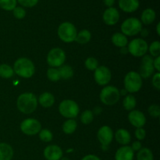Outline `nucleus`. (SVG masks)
Listing matches in <instances>:
<instances>
[{
    "label": "nucleus",
    "instance_id": "1",
    "mask_svg": "<svg viewBox=\"0 0 160 160\" xmlns=\"http://www.w3.org/2000/svg\"><path fill=\"white\" fill-rule=\"evenodd\" d=\"M17 106L19 110L24 114L32 113L38 106V99L35 95L31 92L23 93L18 97Z\"/></svg>",
    "mask_w": 160,
    "mask_h": 160
},
{
    "label": "nucleus",
    "instance_id": "2",
    "mask_svg": "<svg viewBox=\"0 0 160 160\" xmlns=\"http://www.w3.org/2000/svg\"><path fill=\"white\" fill-rule=\"evenodd\" d=\"M12 69L14 73L23 78H31L35 72L34 63L28 58H20L16 60Z\"/></svg>",
    "mask_w": 160,
    "mask_h": 160
},
{
    "label": "nucleus",
    "instance_id": "3",
    "mask_svg": "<svg viewBox=\"0 0 160 160\" xmlns=\"http://www.w3.org/2000/svg\"><path fill=\"white\" fill-rule=\"evenodd\" d=\"M58 36L64 42L70 43L75 41L78 34L77 28L70 22H63L58 28Z\"/></svg>",
    "mask_w": 160,
    "mask_h": 160
},
{
    "label": "nucleus",
    "instance_id": "4",
    "mask_svg": "<svg viewBox=\"0 0 160 160\" xmlns=\"http://www.w3.org/2000/svg\"><path fill=\"white\" fill-rule=\"evenodd\" d=\"M120 91L114 86L104 87L100 93V100L106 106H113L120 100Z\"/></svg>",
    "mask_w": 160,
    "mask_h": 160
},
{
    "label": "nucleus",
    "instance_id": "5",
    "mask_svg": "<svg viewBox=\"0 0 160 160\" xmlns=\"http://www.w3.org/2000/svg\"><path fill=\"white\" fill-rule=\"evenodd\" d=\"M122 34L125 36H134L142 30V23L139 19L130 17L126 19L120 27Z\"/></svg>",
    "mask_w": 160,
    "mask_h": 160
},
{
    "label": "nucleus",
    "instance_id": "6",
    "mask_svg": "<svg viewBox=\"0 0 160 160\" xmlns=\"http://www.w3.org/2000/svg\"><path fill=\"white\" fill-rule=\"evenodd\" d=\"M142 86V80L138 73L131 71L124 78L125 90L130 93L138 92Z\"/></svg>",
    "mask_w": 160,
    "mask_h": 160
},
{
    "label": "nucleus",
    "instance_id": "7",
    "mask_svg": "<svg viewBox=\"0 0 160 160\" xmlns=\"http://www.w3.org/2000/svg\"><path fill=\"white\" fill-rule=\"evenodd\" d=\"M79 106L74 101L66 99L61 102L59 106V112L62 117L68 119H73L79 113Z\"/></svg>",
    "mask_w": 160,
    "mask_h": 160
},
{
    "label": "nucleus",
    "instance_id": "8",
    "mask_svg": "<svg viewBox=\"0 0 160 160\" xmlns=\"http://www.w3.org/2000/svg\"><path fill=\"white\" fill-rule=\"evenodd\" d=\"M148 50V43L142 38L133 39L128 44V51L135 57H142Z\"/></svg>",
    "mask_w": 160,
    "mask_h": 160
},
{
    "label": "nucleus",
    "instance_id": "9",
    "mask_svg": "<svg viewBox=\"0 0 160 160\" xmlns=\"http://www.w3.org/2000/svg\"><path fill=\"white\" fill-rule=\"evenodd\" d=\"M66 60V54L60 48H52L47 56V62L52 67H59L63 65Z\"/></svg>",
    "mask_w": 160,
    "mask_h": 160
},
{
    "label": "nucleus",
    "instance_id": "10",
    "mask_svg": "<svg viewBox=\"0 0 160 160\" xmlns=\"http://www.w3.org/2000/svg\"><path fill=\"white\" fill-rule=\"evenodd\" d=\"M20 130L27 135H35L42 130V124L38 120L28 118L20 123Z\"/></svg>",
    "mask_w": 160,
    "mask_h": 160
},
{
    "label": "nucleus",
    "instance_id": "11",
    "mask_svg": "<svg viewBox=\"0 0 160 160\" xmlns=\"http://www.w3.org/2000/svg\"><path fill=\"white\" fill-rule=\"evenodd\" d=\"M153 61H154V59L149 55H145L144 56H142L140 73H139L141 78H150L154 73L155 69L153 67Z\"/></svg>",
    "mask_w": 160,
    "mask_h": 160
},
{
    "label": "nucleus",
    "instance_id": "12",
    "mask_svg": "<svg viewBox=\"0 0 160 160\" xmlns=\"http://www.w3.org/2000/svg\"><path fill=\"white\" fill-rule=\"evenodd\" d=\"M94 78H95V82L99 85H106L109 84L110 81L112 74L109 68L104 66L98 67L96 70H95L94 73Z\"/></svg>",
    "mask_w": 160,
    "mask_h": 160
},
{
    "label": "nucleus",
    "instance_id": "13",
    "mask_svg": "<svg viewBox=\"0 0 160 160\" xmlns=\"http://www.w3.org/2000/svg\"><path fill=\"white\" fill-rule=\"evenodd\" d=\"M97 137L102 147L108 146L113 138V132L109 127L103 126L98 130Z\"/></svg>",
    "mask_w": 160,
    "mask_h": 160
},
{
    "label": "nucleus",
    "instance_id": "14",
    "mask_svg": "<svg viewBox=\"0 0 160 160\" xmlns=\"http://www.w3.org/2000/svg\"><path fill=\"white\" fill-rule=\"evenodd\" d=\"M102 20L104 23L109 26L115 25L120 20V12L118 9L115 7L107 8L103 12Z\"/></svg>",
    "mask_w": 160,
    "mask_h": 160
},
{
    "label": "nucleus",
    "instance_id": "15",
    "mask_svg": "<svg viewBox=\"0 0 160 160\" xmlns=\"http://www.w3.org/2000/svg\"><path fill=\"white\" fill-rule=\"evenodd\" d=\"M128 120L131 124L137 128H143L146 123V118L143 112L139 110H132L128 115Z\"/></svg>",
    "mask_w": 160,
    "mask_h": 160
},
{
    "label": "nucleus",
    "instance_id": "16",
    "mask_svg": "<svg viewBox=\"0 0 160 160\" xmlns=\"http://www.w3.org/2000/svg\"><path fill=\"white\" fill-rule=\"evenodd\" d=\"M44 156L47 160H60L62 157V151L58 145H48L44 150Z\"/></svg>",
    "mask_w": 160,
    "mask_h": 160
},
{
    "label": "nucleus",
    "instance_id": "17",
    "mask_svg": "<svg viewBox=\"0 0 160 160\" xmlns=\"http://www.w3.org/2000/svg\"><path fill=\"white\" fill-rule=\"evenodd\" d=\"M118 6L123 12L131 13L138 10L140 2L139 0H118Z\"/></svg>",
    "mask_w": 160,
    "mask_h": 160
},
{
    "label": "nucleus",
    "instance_id": "18",
    "mask_svg": "<svg viewBox=\"0 0 160 160\" xmlns=\"http://www.w3.org/2000/svg\"><path fill=\"white\" fill-rule=\"evenodd\" d=\"M134 156V152L131 146L124 145L117 151L115 155V160H133Z\"/></svg>",
    "mask_w": 160,
    "mask_h": 160
},
{
    "label": "nucleus",
    "instance_id": "19",
    "mask_svg": "<svg viewBox=\"0 0 160 160\" xmlns=\"http://www.w3.org/2000/svg\"><path fill=\"white\" fill-rule=\"evenodd\" d=\"M156 17V11L152 8L144 9L141 15V22L145 25H150L155 21Z\"/></svg>",
    "mask_w": 160,
    "mask_h": 160
},
{
    "label": "nucleus",
    "instance_id": "20",
    "mask_svg": "<svg viewBox=\"0 0 160 160\" xmlns=\"http://www.w3.org/2000/svg\"><path fill=\"white\" fill-rule=\"evenodd\" d=\"M115 138L119 144L123 145H128L131 140L129 131L123 128L117 130L115 134Z\"/></svg>",
    "mask_w": 160,
    "mask_h": 160
},
{
    "label": "nucleus",
    "instance_id": "21",
    "mask_svg": "<svg viewBox=\"0 0 160 160\" xmlns=\"http://www.w3.org/2000/svg\"><path fill=\"white\" fill-rule=\"evenodd\" d=\"M13 157V149L7 143H0V160H12Z\"/></svg>",
    "mask_w": 160,
    "mask_h": 160
},
{
    "label": "nucleus",
    "instance_id": "22",
    "mask_svg": "<svg viewBox=\"0 0 160 160\" xmlns=\"http://www.w3.org/2000/svg\"><path fill=\"white\" fill-rule=\"evenodd\" d=\"M39 104L45 108H49L53 106L55 102L54 95L49 92H44L39 96Z\"/></svg>",
    "mask_w": 160,
    "mask_h": 160
},
{
    "label": "nucleus",
    "instance_id": "23",
    "mask_svg": "<svg viewBox=\"0 0 160 160\" xmlns=\"http://www.w3.org/2000/svg\"><path fill=\"white\" fill-rule=\"evenodd\" d=\"M112 42L117 47L124 48L126 45H128V40L127 36H125L122 33H115L112 36Z\"/></svg>",
    "mask_w": 160,
    "mask_h": 160
},
{
    "label": "nucleus",
    "instance_id": "24",
    "mask_svg": "<svg viewBox=\"0 0 160 160\" xmlns=\"http://www.w3.org/2000/svg\"><path fill=\"white\" fill-rule=\"evenodd\" d=\"M91 38H92V34L90 31L88 30H82L79 33H78L75 42L81 45H84V44L88 43Z\"/></svg>",
    "mask_w": 160,
    "mask_h": 160
},
{
    "label": "nucleus",
    "instance_id": "25",
    "mask_svg": "<svg viewBox=\"0 0 160 160\" xmlns=\"http://www.w3.org/2000/svg\"><path fill=\"white\" fill-rule=\"evenodd\" d=\"M78 123L74 119H68L62 124V131L65 134H71L76 131Z\"/></svg>",
    "mask_w": 160,
    "mask_h": 160
},
{
    "label": "nucleus",
    "instance_id": "26",
    "mask_svg": "<svg viewBox=\"0 0 160 160\" xmlns=\"http://www.w3.org/2000/svg\"><path fill=\"white\" fill-rule=\"evenodd\" d=\"M60 75V78L68 80L71 78L73 75V70L70 66L69 65H62L58 69Z\"/></svg>",
    "mask_w": 160,
    "mask_h": 160
},
{
    "label": "nucleus",
    "instance_id": "27",
    "mask_svg": "<svg viewBox=\"0 0 160 160\" xmlns=\"http://www.w3.org/2000/svg\"><path fill=\"white\" fill-rule=\"evenodd\" d=\"M135 97L132 95H128L123 98V106L124 109L128 111H132L136 106Z\"/></svg>",
    "mask_w": 160,
    "mask_h": 160
},
{
    "label": "nucleus",
    "instance_id": "28",
    "mask_svg": "<svg viewBox=\"0 0 160 160\" xmlns=\"http://www.w3.org/2000/svg\"><path fill=\"white\" fill-rule=\"evenodd\" d=\"M152 152L148 148H142L137 154V160H153Z\"/></svg>",
    "mask_w": 160,
    "mask_h": 160
},
{
    "label": "nucleus",
    "instance_id": "29",
    "mask_svg": "<svg viewBox=\"0 0 160 160\" xmlns=\"http://www.w3.org/2000/svg\"><path fill=\"white\" fill-rule=\"evenodd\" d=\"M13 69L8 64H1L0 65V77L2 78H10L13 76Z\"/></svg>",
    "mask_w": 160,
    "mask_h": 160
},
{
    "label": "nucleus",
    "instance_id": "30",
    "mask_svg": "<svg viewBox=\"0 0 160 160\" xmlns=\"http://www.w3.org/2000/svg\"><path fill=\"white\" fill-rule=\"evenodd\" d=\"M17 0H0V8L6 11H12L17 7Z\"/></svg>",
    "mask_w": 160,
    "mask_h": 160
},
{
    "label": "nucleus",
    "instance_id": "31",
    "mask_svg": "<svg viewBox=\"0 0 160 160\" xmlns=\"http://www.w3.org/2000/svg\"><path fill=\"white\" fill-rule=\"evenodd\" d=\"M47 77H48V78L51 81L56 82V81H58L60 79V75H59V70L56 68H54V67L49 68L47 70Z\"/></svg>",
    "mask_w": 160,
    "mask_h": 160
},
{
    "label": "nucleus",
    "instance_id": "32",
    "mask_svg": "<svg viewBox=\"0 0 160 160\" xmlns=\"http://www.w3.org/2000/svg\"><path fill=\"white\" fill-rule=\"evenodd\" d=\"M148 50L152 57H157L160 55V43L159 41L153 42L148 47Z\"/></svg>",
    "mask_w": 160,
    "mask_h": 160
},
{
    "label": "nucleus",
    "instance_id": "33",
    "mask_svg": "<svg viewBox=\"0 0 160 160\" xmlns=\"http://www.w3.org/2000/svg\"><path fill=\"white\" fill-rule=\"evenodd\" d=\"M93 120V112L91 110H85L81 113V121L84 124L88 125L91 123Z\"/></svg>",
    "mask_w": 160,
    "mask_h": 160
},
{
    "label": "nucleus",
    "instance_id": "34",
    "mask_svg": "<svg viewBox=\"0 0 160 160\" xmlns=\"http://www.w3.org/2000/svg\"><path fill=\"white\" fill-rule=\"evenodd\" d=\"M39 138L44 142H49L52 140V133L48 129H42L39 132Z\"/></svg>",
    "mask_w": 160,
    "mask_h": 160
},
{
    "label": "nucleus",
    "instance_id": "35",
    "mask_svg": "<svg viewBox=\"0 0 160 160\" xmlns=\"http://www.w3.org/2000/svg\"><path fill=\"white\" fill-rule=\"evenodd\" d=\"M85 67L89 70H95L98 67V62L95 58L89 57L84 62Z\"/></svg>",
    "mask_w": 160,
    "mask_h": 160
},
{
    "label": "nucleus",
    "instance_id": "36",
    "mask_svg": "<svg viewBox=\"0 0 160 160\" xmlns=\"http://www.w3.org/2000/svg\"><path fill=\"white\" fill-rule=\"evenodd\" d=\"M12 13H13L14 17L18 19V20H22L26 17V10L22 6H17L12 10Z\"/></svg>",
    "mask_w": 160,
    "mask_h": 160
},
{
    "label": "nucleus",
    "instance_id": "37",
    "mask_svg": "<svg viewBox=\"0 0 160 160\" xmlns=\"http://www.w3.org/2000/svg\"><path fill=\"white\" fill-rule=\"evenodd\" d=\"M148 113L153 118H158L160 116V107L156 104L151 105L148 109Z\"/></svg>",
    "mask_w": 160,
    "mask_h": 160
},
{
    "label": "nucleus",
    "instance_id": "38",
    "mask_svg": "<svg viewBox=\"0 0 160 160\" xmlns=\"http://www.w3.org/2000/svg\"><path fill=\"white\" fill-rule=\"evenodd\" d=\"M17 3L20 5L22 7L32 8L38 3L39 0H17Z\"/></svg>",
    "mask_w": 160,
    "mask_h": 160
},
{
    "label": "nucleus",
    "instance_id": "39",
    "mask_svg": "<svg viewBox=\"0 0 160 160\" xmlns=\"http://www.w3.org/2000/svg\"><path fill=\"white\" fill-rule=\"evenodd\" d=\"M134 134H135V137L137 138V139H138L139 141L143 140V139H145V136H146V131L142 128H137Z\"/></svg>",
    "mask_w": 160,
    "mask_h": 160
},
{
    "label": "nucleus",
    "instance_id": "40",
    "mask_svg": "<svg viewBox=\"0 0 160 160\" xmlns=\"http://www.w3.org/2000/svg\"><path fill=\"white\" fill-rule=\"evenodd\" d=\"M152 84L154 86L155 88L157 90L160 89V73L157 72V73H154V76L152 78Z\"/></svg>",
    "mask_w": 160,
    "mask_h": 160
},
{
    "label": "nucleus",
    "instance_id": "41",
    "mask_svg": "<svg viewBox=\"0 0 160 160\" xmlns=\"http://www.w3.org/2000/svg\"><path fill=\"white\" fill-rule=\"evenodd\" d=\"M131 148H132V150L134 152H138L141 148H142V143H141L139 141H137V142H133L132 145L131 146Z\"/></svg>",
    "mask_w": 160,
    "mask_h": 160
},
{
    "label": "nucleus",
    "instance_id": "42",
    "mask_svg": "<svg viewBox=\"0 0 160 160\" xmlns=\"http://www.w3.org/2000/svg\"><path fill=\"white\" fill-rule=\"evenodd\" d=\"M153 67L158 72L160 71V56H157L153 61Z\"/></svg>",
    "mask_w": 160,
    "mask_h": 160
},
{
    "label": "nucleus",
    "instance_id": "43",
    "mask_svg": "<svg viewBox=\"0 0 160 160\" xmlns=\"http://www.w3.org/2000/svg\"><path fill=\"white\" fill-rule=\"evenodd\" d=\"M81 160H101L98 156H95V155H87L84 157L82 158Z\"/></svg>",
    "mask_w": 160,
    "mask_h": 160
},
{
    "label": "nucleus",
    "instance_id": "44",
    "mask_svg": "<svg viewBox=\"0 0 160 160\" xmlns=\"http://www.w3.org/2000/svg\"><path fill=\"white\" fill-rule=\"evenodd\" d=\"M116 0H103L105 6H107L108 8L109 7H113V5L115 4Z\"/></svg>",
    "mask_w": 160,
    "mask_h": 160
},
{
    "label": "nucleus",
    "instance_id": "45",
    "mask_svg": "<svg viewBox=\"0 0 160 160\" xmlns=\"http://www.w3.org/2000/svg\"><path fill=\"white\" fill-rule=\"evenodd\" d=\"M156 32H157L158 35H160V23H157V26H156Z\"/></svg>",
    "mask_w": 160,
    "mask_h": 160
},
{
    "label": "nucleus",
    "instance_id": "46",
    "mask_svg": "<svg viewBox=\"0 0 160 160\" xmlns=\"http://www.w3.org/2000/svg\"><path fill=\"white\" fill-rule=\"evenodd\" d=\"M127 92H127L126 90H123V91L122 90L121 92H120V95H126V94H127Z\"/></svg>",
    "mask_w": 160,
    "mask_h": 160
},
{
    "label": "nucleus",
    "instance_id": "47",
    "mask_svg": "<svg viewBox=\"0 0 160 160\" xmlns=\"http://www.w3.org/2000/svg\"><path fill=\"white\" fill-rule=\"evenodd\" d=\"M60 160H70V159H69V158H67V157H63V158H61V159Z\"/></svg>",
    "mask_w": 160,
    "mask_h": 160
}]
</instances>
